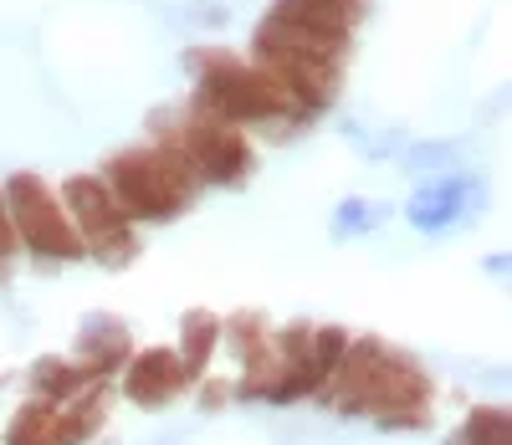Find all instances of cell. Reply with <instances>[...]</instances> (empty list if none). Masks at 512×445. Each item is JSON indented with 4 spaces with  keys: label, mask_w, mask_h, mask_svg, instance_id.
I'll use <instances>...</instances> for the list:
<instances>
[{
    "label": "cell",
    "mask_w": 512,
    "mask_h": 445,
    "mask_svg": "<svg viewBox=\"0 0 512 445\" xmlns=\"http://www.w3.org/2000/svg\"><path fill=\"white\" fill-rule=\"evenodd\" d=\"M216 343H221V318L216 313H200V307H195V313L180 318V348H175V359L185 364L190 384L205 379L210 359H216Z\"/></svg>",
    "instance_id": "7c38bea8"
},
{
    "label": "cell",
    "mask_w": 512,
    "mask_h": 445,
    "mask_svg": "<svg viewBox=\"0 0 512 445\" xmlns=\"http://www.w3.org/2000/svg\"><path fill=\"white\" fill-rule=\"evenodd\" d=\"M16 256V226H11V205H6V190H0V272L6 261Z\"/></svg>",
    "instance_id": "d6986e66"
},
{
    "label": "cell",
    "mask_w": 512,
    "mask_h": 445,
    "mask_svg": "<svg viewBox=\"0 0 512 445\" xmlns=\"http://www.w3.org/2000/svg\"><path fill=\"white\" fill-rule=\"evenodd\" d=\"M195 72V113L216 118V123H277V118H303L282 93V82L267 77L262 67L241 62L236 52L221 47H195L185 57Z\"/></svg>",
    "instance_id": "6da1fadb"
},
{
    "label": "cell",
    "mask_w": 512,
    "mask_h": 445,
    "mask_svg": "<svg viewBox=\"0 0 512 445\" xmlns=\"http://www.w3.org/2000/svg\"><path fill=\"white\" fill-rule=\"evenodd\" d=\"M159 123L154 133L159 139L154 144H169V149H180L195 174H200V185H241L246 174H251V144L241 139V128L231 123H216V118H205V113H185V123H175V113H159L149 118Z\"/></svg>",
    "instance_id": "3957f363"
},
{
    "label": "cell",
    "mask_w": 512,
    "mask_h": 445,
    "mask_svg": "<svg viewBox=\"0 0 512 445\" xmlns=\"http://www.w3.org/2000/svg\"><path fill=\"white\" fill-rule=\"evenodd\" d=\"M487 210V185L482 174H436V180H425L410 200H405V220L420 231V236H451L461 231L472 215Z\"/></svg>",
    "instance_id": "8992f818"
},
{
    "label": "cell",
    "mask_w": 512,
    "mask_h": 445,
    "mask_svg": "<svg viewBox=\"0 0 512 445\" xmlns=\"http://www.w3.org/2000/svg\"><path fill=\"white\" fill-rule=\"evenodd\" d=\"M344 348H349V333L344 328H313L308 333V348H303V359H308V374L323 394V384L333 379V369L344 364Z\"/></svg>",
    "instance_id": "9a60e30c"
},
{
    "label": "cell",
    "mask_w": 512,
    "mask_h": 445,
    "mask_svg": "<svg viewBox=\"0 0 512 445\" xmlns=\"http://www.w3.org/2000/svg\"><path fill=\"white\" fill-rule=\"evenodd\" d=\"M185 389H190V374L175 359V348H139V353H128L123 394L134 399L139 410H159V405H169V399H180Z\"/></svg>",
    "instance_id": "52a82bcc"
},
{
    "label": "cell",
    "mask_w": 512,
    "mask_h": 445,
    "mask_svg": "<svg viewBox=\"0 0 512 445\" xmlns=\"http://www.w3.org/2000/svg\"><path fill=\"white\" fill-rule=\"evenodd\" d=\"M52 415H57V405L26 399L6 425V445H52Z\"/></svg>",
    "instance_id": "e0dca14e"
},
{
    "label": "cell",
    "mask_w": 512,
    "mask_h": 445,
    "mask_svg": "<svg viewBox=\"0 0 512 445\" xmlns=\"http://www.w3.org/2000/svg\"><path fill=\"white\" fill-rule=\"evenodd\" d=\"M57 200H62V210L72 220L82 251H88L93 261H103V266L118 272V266H128L139 256V236L118 215V205H113V195H108V185L98 180V174H72Z\"/></svg>",
    "instance_id": "5b68a950"
},
{
    "label": "cell",
    "mask_w": 512,
    "mask_h": 445,
    "mask_svg": "<svg viewBox=\"0 0 512 445\" xmlns=\"http://www.w3.org/2000/svg\"><path fill=\"white\" fill-rule=\"evenodd\" d=\"M231 394H236V389H231L226 379H205V384H200V410H221Z\"/></svg>",
    "instance_id": "ffe728a7"
},
{
    "label": "cell",
    "mask_w": 512,
    "mask_h": 445,
    "mask_svg": "<svg viewBox=\"0 0 512 445\" xmlns=\"http://www.w3.org/2000/svg\"><path fill=\"white\" fill-rule=\"evenodd\" d=\"M6 205H11V226H16V251H31L41 261H77L88 256L72 231V220L62 210V200L52 195V185L41 174H11L6 185Z\"/></svg>",
    "instance_id": "277c9868"
},
{
    "label": "cell",
    "mask_w": 512,
    "mask_h": 445,
    "mask_svg": "<svg viewBox=\"0 0 512 445\" xmlns=\"http://www.w3.org/2000/svg\"><path fill=\"white\" fill-rule=\"evenodd\" d=\"M451 445H512V415L502 405H477L451 435Z\"/></svg>",
    "instance_id": "5bb4252c"
},
{
    "label": "cell",
    "mask_w": 512,
    "mask_h": 445,
    "mask_svg": "<svg viewBox=\"0 0 512 445\" xmlns=\"http://www.w3.org/2000/svg\"><path fill=\"white\" fill-rule=\"evenodd\" d=\"M98 180L108 185V195H113V205H118V215L128 220V226H134V220H144V226L175 220L200 195L195 164L169 144L128 149V154L108 159V174H98Z\"/></svg>",
    "instance_id": "7a4b0ae2"
},
{
    "label": "cell",
    "mask_w": 512,
    "mask_h": 445,
    "mask_svg": "<svg viewBox=\"0 0 512 445\" xmlns=\"http://www.w3.org/2000/svg\"><path fill=\"white\" fill-rule=\"evenodd\" d=\"M384 220H390V205H384V200H359V195H349V200H338L328 236H333V241H354V236L379 231Z\"/></svg>",
    "instance_id": "4fadbf2b"
},
{
    "label": "cell",
    "mask_w": 512,
    "mask_h": 445,
    "mask_svg": "<svg viewBox=\"0 0 512 445\" xmlns=\"http://www.w3.org/2000/svg\"><path fill=\"white\" fill-rule=\"evenodd\" d=\"M461 159V149L456 144H410L405 149V169H415V174H425V169H431V174H451V164Z\"/></svg>",
    "instance_id": "ac0fdd59"
},
{
    "label": "cell",
    "mask_w": 512,
    "mask_h": 445,
    "mask_svg": "<svg viewBox=\"0 0 512 445\" xmlns=\"http://www.w3.org/2000/svg\"><path fill=\"white\" fill-rule=\"evenodd\" d=\"M108 420V405H103V384H88L82 394H72L67 405H57L52 415V445H88Z\"/></svg>",
    "instance_id": "30bf717a"
},
{
    "label": "cell",
    "mask_w": 512,
    "mask_h": 445,
    "mask_svg": "<svg viewBox=\"0 0 512 445\" xmlns=\"http://www.w3.org/2000/svg\"><path fill=\"white\" fill-rule=\"evenodd\" d=\"M272 16L303 26V31H318V36H333V41H349V31L359 26L364 6L359 0H277Z\"/></svg>",
    "instance_id": "9c48e42d"
},
{
    "label": "cell",
    "mask_w": 512,
    "mask_h": 445,
    "mask_svg": "<svg viewBox=\"0 0 512 445\" xmlns=\"http://www.w3.org/2000/svg\"><path fill=\"white\" fill-rule=\"evenodd\" d=\"M128 353H134V338H128V323L113 313H88L72 338V364H82V374L98 384L128 364Z\"/></svg>",
    "instance_id": "ba28073f"
},
{
    "label": "cell",
    "mask_w": 512,
    "mask_h": 445,
    "mask_svg": "<svg viewBox=\"0 0 512 445\" xmlns=\"http://www.w3.org/2000/svg\"><path fill=\"white\" fill-rule=\"evenodd\" d=\"M221 338L231 343V359H236V364H246V359H256V353L267 348L272 328H267V318H262V313H236V318H226V323H221Z\"/></svg>",
    "instance_id": "2e32d148"
},
{
    "label": "cell",
    "mask_w": 512,
    "mask_h": 445,
    "mask_svg": "<svg viewBox=\"0 0 512 445\" xmlns=\"http://www.w3.org/2000/svg\"><path fill=\"white\" fill-rule=\"evenodd\" d=\"M26 384H31V399H41V405H67L72 394H82V389L98 384V379H88V374H82V364H72V359L41 353V359L31 364V374H26Z\"/></svg>",
    "instance_id": "8fae6325"
}]
</instances>
